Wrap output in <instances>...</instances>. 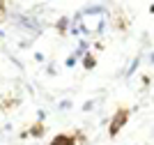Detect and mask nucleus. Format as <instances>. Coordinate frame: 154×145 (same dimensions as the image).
<instances>
[{"instance_id": "1", "label": "nucleus", "mask_w": 154, "mask_h": 145, "mask_svg": "<svg viewBox=\"0 0 154 145\" xmlns=\"http://www.w3.org/2000/svg\"><path fill=\"white\" fill-rule=\"evenodd\" d=\"M129 120H131V108L120 106L115 113H113V120L108 122V136H110V138H115L117 134H120L124 127H127Z\"/></svg>"}, {"instance_id": "2", "label": "nucleus", "mask_w": 154, "mask_h": 145, "mask_svg": "<svg viewBox=\"0 0 154 145\" xmlns=\"http://www.w3.org/2000/svg\"><path fill=\"white\" fill-rule=\"evenodd\" d=\"M76 140H83L81 131H71V134H58L48 145H76Z\"/></svg>"}, {"instance_id": "3", "label": "nucleus", "mask_w": 154, "mask_h": 145, "mask_svg": "<svg viewBox=\"0 0 154 145\" xmlns=\"http://www.w3.org/2000/svg\"><path fill=\"white\" fill-rule=\"evenodd\" d=\"M44 131H46V127H44V122L42 120H37L35 125L28 129V136H32V138H42L44 136Z\"/></svg>"}, {"instance_id": "4", "label": "nucleus", "mask_w": 154, "mask_h": 145, "mask_svg": "<svg viewBox=\"0 0 154 145\" xmlns=\"http://www.w3.org/2000/svg\"><path fill=\"white\" fill-rule=\"evenodd\" d=\"M83 67H85L88 71H90V69H94V67H97V55L92 53V51H88V53L83 55Z\"/></svg>"}, {"instance_id": "5", "label": "nucleus", "mask_w": 154, "mask_h": 145, "mask_svg": "<svg viewBox=\"0 0 154 145\" xmlns=\"http://www.w3.org/2000/svg\"><path fill=\"white\" fill-rule=\"evenodd\" d=\"M69 19H67V16H60L58 19V23H55V30L60 32V35H67V30H69Z\"/></svg>"}, {"instance_id": "6", "label": "nucleus", "mask_w": 154, "mask_h": 145, "mask_svg": "<svg viewBox=\"0 0 154 145\" xmlns=\"http://www.w3.org/2000/svg\"><path fill=\"white\" fill-rule=\"evenodd\" d=\"M138 65H140V58H136L134 62L129 65V69H127V76H129V78H131V76L136 74V69H138Z\"/></svg>"}, {"instance_id": "7", "label": "nucleus", "mask_w": 154, "mask_h": 145, "mask_svg": "<svg viewBox=\"0 0 154 145\" xmlns=\"http://www.w3.org/2000/svg\"><path fill=\"white\" fill-rule=\"evenodd\" d=\"M78 60H81V55H78L76 51H74V53H69V58H67V62H64V65H67V67H74Z\"/></svg>"}, {"instance_id": "8", "label": "nucleus", "mask_w": 154, "mask_h": 145, "mask_svg": "<svg viewBox=\"0 0 154 145\" xmlns=\"http://www.w3.org/2000/svg\"><path fill=\"white\" fill-rule=\"evenodd\" d=\"M92 106H94V99H88V101L83 104V111H90Z\"/></svg>"}, {"instance_id": "9", "label": "nucleus", "mask_w": 154, "mask_h": 145, "mask_svg": "<svg viewBox=\"0 0 154 145\" xmlns=\"http://www.w3.org/2000/svg\"><path fill=\"white\" fill-rule=\"evenodd\" d=\"M44 118H46V111H37V120L44 122Z\"/></svg>"}, {"instance_id": "10", "label": "nucleus", "mask_w": 154, "mask_h": 145, "mask_svg": "<svg viewBox=\"0 0 154 145\" xmlns=\"http://www.w3.org/2000/svg\"><path fill=\"white\" fill-rule=\"evenodd\" d=\"M69 106H71V101H69V99H64L62 104H60V108H62V111H64V108H69Z\"/></svg>"}, {"instance_id": "11", "label": "nucleus", "mask_w": 154, "mask_h": 145, "mask_svg": "<svg viewBox=\"0 0 154 145\" xmlns=\"http://www.w3.org/2000/svg\"><path fill=\"white\" fill-rule=\"evenodd\" d=\"M35 60H37V62H44V53H35Z\"/></svg>"}, {"instance_id": "12", "label": "nucleus", "mask_w": 154, "mask_h": 145, "mask_svg": "<svg viewBox=\"0 0 154 145\" xmlns=\"http://www.w3.org/2000/svg\"><path fill=\"white\" fill-rule=\"evenodd\" d=\"M152 83V76H143V85H149Z\"/></svg>"}, {"instance_id": "13", "label": "nucleus", "mask_w": 154, "mask_h": 145, "mask_svg": "<svg viewBox=\"0 0 154 145\" xmlns=\"http://www.w3.org/2000/svg\"><path fill=\"white\" fill-rule=\"evenodd\" d=\"M149 62L154 65V51H152V53H149Z\"/></svg>"}, {"instance_id": "14", "label": "nucleus", "mask_w": 154, "mask_h": 145, "mask_svg": "<svg viewBox=\"0 0 154 145\" xmlns=\"http://www.w3.org/2000/svg\"><path fill=\"white\" fill-rule=\"evenodd\" d=\"M149 12H152V14H154V2H152V5H149Z\"/></svg>"}]
</instances>
